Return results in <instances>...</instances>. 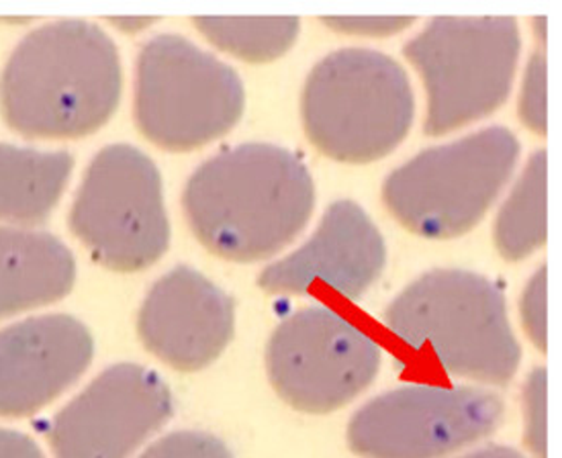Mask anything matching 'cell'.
<instances>
[{"label": "cell", "instance_id": "cell-1", "mask_svg": "<svg viewBox=\"0 0 562 458\" xmlns=\"http://www.w3.org/2000/svg\"><path fill=\"white\" fill-rule=\"evenodd\" d=\"M182 201L194 236L209 250L254 262L277 254L305 227L315 189L293 152L252 142L201 164Z\"/></svg>", "mask_w": 562, "mask_h": 458}, {"label": "cell", "instance_id": "cell-2", "mask_svg": "<svg viewBox=\"0 0 562 458\" xmlns=\"http://www.w3.org/2000/svg\"><path fill=\"white\" fill-rule=\"evenodd\" d=\"M121 62L113 40L89 21L31 31L0 76V107L16 132L76 137L99 130L117 109Z\"/></svg>", "mask_w": 562, "mask_h": 458}, {"label": "cell", "instance_id": "cell-3", "mask_svg": "<svg viewBox=\"0 0 562 458\" xmlns=\"http://www.w3.org/2000/svg\"><path fill=\"white\" fill-rule=\"evenodd\" d=\"M391 334L446 372L505 384L519 367V344L502 289L469 270H431L401 293L385 313Z\"/></svg>", "mask_w": 562, "mask_h": 458}, {"label": "cell", "instance_id": "cell-4", "mask_svg": "<svg viewBox=\"0 0 562 458\" xmlns=\"http://www.w3.org/2000/svg\"><path fill=\"white\" fill-rule=\"evenodd\" d=\"M311 142L344 163H370L400 144L414 121V92L393 58L367 47L338 49L311 70L303 90Z\"/></svg>", "mask_w": 562, "mask_h": 458}, {"label": "cell", "instance_id": "cell-5", "mask_svg": "<svg viewBox=\"0 0 562 458\" xmlns=\"http://www.w3.org/2000/svg\"><path fill=\"white\" fill-rule=\"evenodd\" d=\"M518 156L519 142L505 127L424 149L386 178V208L422 236H459L485 215Z\"/></svg>", "mask_w": 562, "mask_h": 458}, {"label": "cell", "instance_id": "cell-6", "mask_svg": "<svg viewBox=\"0 0 562 458\" xmlns=\"http://www.w3.org/2000/svg\"><path fill=\"white\" fill-rule=\"evenodd\" d=\"M428 89L426 132L440 135L504 103L519 58L514 16H438L405 45Z\"/></svg>", "mask_w": 562, "mask_h": 458}, {"label": "cell", "instance_id": "cell-7", "mask_svg": "<svg viewBox=\"0 0 562 458\" xmlns=\"http://www.w3.org/2000/svg\"><path fill=\"white\" fill-rule=\"evenodd\" d=\"M234 68L193 42L164 33L137 59L135 115L142 132L168 149H193L225 134L244 111Z\"/></svg>", "mask_w": 562, "mask_h": 458}, {"label": "cell", "instance_id": "cell-8", "mask_svg": "<svg viewBox=\"0 0 562 458\" xmlns=\"http://www.w3.org/2000/svg\"><path fill=\"white\" fill-rule=\"evenodd\" d=\"M70 227L104 267L135 272L154 265L170 239L156 164L130 144L99 152L76 194Z\"/></svg>", "mask_w": 562, "mask_h": 458}, {"label": "cell", "instance_id": "cell-9", "mask_svg": "<svg viewBox=\"0 0 562 458\" xmlns=\"http://www.w3.org/2000/svg\"><path fill=\"white\" fill-rule=\"evenodd\" d=\"M267 367L282 400L301 412L326 414L374 381L381 348L369 332L338 311L307 308L274 329Z\"/></svg>", "mask_w": 562, "mask_h": 458}, {"label": "cell", "instance_id": "cell-10", "mask_svg": "<svg viewBox=\"0 0 562 458\" xmlns=\"http://www.w3.org/2000/svg\"><path fill=\"white\" fill-rule=\"evenodd\" d=\"M504 403L476 387L414 384L356 412L348 443L367 458H445L499 426Z\"/></svg>", "mask_w": 562, "mask_h": 458}, {"label": "cell", "instance_id": "cell-11", "mask_svg": "<svg viewBox=\"0 0 562 458\" xmlns=\"http://www.w3.org/2000/svg\"><path fill=\"white\" fill-rule=\"evenodd\" d=\"M170 414L162 377L125 362L104 370L54 417L49 440L56 458H127Z\"/></svg>", "mask_w": 562, "mask_h": 458}, {"label": "cell", "instance_id": "cell-12", "mask_svg": "<svg viewBox=\"0 0 562 458\" xmlns=\"http://www.w3.org/2000/svg\"><path fill=\"white\" fill-rule=\"evenodd\" d=\"M137 329L149 353L170 367L203 369L234 336V301L193 268H172L149 289Z\"/></svg>", "mask_w": 562, "mask_h": 458}, {"label": "cell", "instance_id": "cell-13", "mask_svg": "<svg viewBox=\"0 0 562 458\" xmlns=\"http://www.w3.org/2000/svg\"><path fill=\"white\" fill-rule=\"evenodd\" d=\"M385 262V239L367 211L352 201H338L327 209L310 242L260 275V287L270 293H310L327 287L356 299L381 277Z\"/></svg>", "mask_w": 562, "mask_h": 458}, {"label": "cell", "instance_id": "cell-14", "mask_svg": "<svg viewBox=\"0 0 562 458\" xmlns=\"http://www.w3.org/2000/svg\"><path fill=\"white\" fill-rule=\"evenodd\" d=\"M94 342L70 315H42L0 332V415H30L89 369Z\"/></svg>", "mask_w": 562, "mask_h": 458}, {"label": "cell", "instance_id": "cell-15", "mask_svg": "<svg viewBox=\"0 0 562 458\" xmlns=\"http://www.w3.org/2000/svg\"><path fill=\"white\" fill-rule=\"evenodd\" d=\"M76 262L58 237L0 225V320L70 293Z\"/></svg>", "mask_w": 562, "mask_h": 458}, {"label": "cell", "instance_id": "cell-16", "mask_svg": "<svg viewBox=\"0 0 562 458\" xmlns=\"http://www.w3.org/2000/svg\"><path fill=\"white\" fill-rule=\"evenodd\" d=\"M72 166L68 152L0 144V220L44 222L58 205Z\"/></svg>", "mask_w": 562, "mask_h": 458}, {"label": "cell", "instance_id": "cell-17", "mask_svg": "<svg viewBox=\"0 0 562 458\" xmlns=\"http://www.w3.org/2000/svg\"><path fill=\"white\" fill-rule=\"evenodd\" d=\"M547 242V152H536L495 223L505 258L521 260Z\"/></svg>", "mask_w": 562, "mask_h": 458}, {"label": "cell", "instance_id": "cell-18", "mask_svg": "<svg viewBox=\"0 0 562 458\" xmlns=\"http://www.w3.org/2000/svg\"><path fill=\"white\" fill-rule=\"evenodd\" d=\"M194 25L215 45L250 62H265L284 54L296 40L299 19H239V16H199Z\"/></svg>", "mask_w": 562, "mask_h": 458}, {"label": "cell", "instance_id": "cell-19", "mask_svg": "<svg viewBox=\"0 0 562 458\" xmlns=\"http://www.w3.org/2000/svg\"><path fill=\"white\" fill-rule=\"evenodd\" d=\"M139 458H234L229 448L203 432H175L151 444Z\"/></svg>", "mask_w": 562, "mask_h": 458}, {"label": "cell", "instance_id": "cell-20", "mask_svg": "<svg viewBox=\"0 0 562 458\" xmlns=\"http://www.w3.org/2000/svg\"><path fill=\"white\" fill-rule=\"evenodd\" d=\"M547 58L542 54H536L524 76L519 101L521 121L536 134H547Z\"/></svg>", "mask_w": 562, "mask_h": 458}, {"label": "cell", "instance_id": "cell-21", "mask_svg": "<svg viewBox=\"0 0 562 458\" xmlns=\"http://www.w3.org/2000/svg\"><path fill=\"white\" fill-rule=\"evenodd\" d=\"M526 443L538 458H547V369H536L524 393Z\"/></svg>", "mask_w": 562, "mask_h": 458}, {"label": "cell", "instance_id": "cell-22", "mask_svg": "<svg viewBox=\"0 0 562 458\" xmlns=\"http://www.w3.org/2000/svg\"><path fill=\"white\" fill-rule=\"evenodd\" d=\"M521 320L536 348L547 353V267L533 275L524 291Z\"/></svg>", "mask_w": 562, "mask_h": 458}, {"label": "cell", "instance_id": "cell-23", "mask_svg": "<svg viewBox=\"0 0 562 458\" xmlns=\"http://www.w3.org/2000/svg\"><path fill=\"white\" fill-rule=\"evenodd\" d=\"M329 27L358 35H391L414 23L412 16H326Z\"/></svg>", "mask_w": 562, "mask_h": 458}, {"label": "cell", "instance_id": "cell-24", "mask_svg": "<svg viewBox=\"0 0 562 458\" xmlns=\"http://www.w3.org/2000/svg\"><path fill=\"white\" fill-rule=\"evenodd\" d=\"M0 458H44V453L30 436L13 429H0Z\"/></svg>", "mask_w": 562, "mask_h": 458}, {"label": "cell", "instance_id": "cell-25", "mask_svg": "<svg viewBox=\"0 0 562 458\" xmlns=\"http://www.w3.org/2000/svg\"><path fill=\"white\" fill-rule=\"evenodd\" d=\"M462 458H524L516 450L512 448H505V446H488V448H481V450H474L471 455Z\"/></svg>", "mask_w": 562, "mask_h": 458}, {"label": "cell", "instance_id": "cell-26", "mask_svg": "<svg viewBox=\"0 0 562 458\" xmlns=\"http://www.w3.org/2000/svg\"><path fill=\"white\" fill-rule=\"evenodd\" d=\"M113 23L121 27V30L134 33V31L144 30V27L151 25L154 19H148V16H132V19L130 16H121V19H113Z\"/></svg>", "mask_w": 562, "mask_h": 458}]
</instances>
